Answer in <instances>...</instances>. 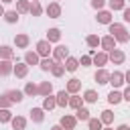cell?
Instances as JSON below:
<instances>
[{"mask_svg":"<svg viewBox=\"0 0 130 130\" xmlns=\"http://www.w3.org/2000/svg\"><path fill=\"white\" fill-rule=\"evenodd\" d=\"M67 57H69V49H67L65 45H59V47L53 49V59H55V61H65Z\"/></svg>","mask_w":130,"mask_h":130,"instance_id":"6da1fadb","label":"cell"},{"mask_svg":"<svg viewBox=\"0 0 130 130\" xmlns=\"http://www.w3.org/2000/svg\"><path fill=\"white\" fill-rule=\"evenodd\" d=\"M37 53H39L41 57H49V53H51V43H49L47 39L39 41V43H37Z\"/></svg>","mask_w":130,"mask_h":130,"instance_id":"7a4b0ae2","label":"cell"},{"mask_svg":"<svg viewBox=\"0 0 130 130\" xmlns=\"http://www.w3.org/2000/svg\"><path fill=\"white\" fill-rule=\"evenodd\" d=\"M108 57H110V61H112V63H116V65H120V63H124V59H126V55H124V51H120V49H112Z\"/></svg>","mask_w":130,"mask_h":130,"instance_id":"3957f363","label":"cell"},{"mask_svg":"<svg viewBox=\"0 0 130 130\" xmlns=\"http://www.w3.org/2000/svg\"><path fill=\"white\" fill-rule=\"evenodd\" d=\"M45 12H47L51 18H59V16H61V6H59L57 2H53V4H49V6L45 8Z\"/></svg>","mask_w":130,"mask_h":130,"instance_id":"277c9868","label":"cell"},{"mask_svg":"<svg viewBox=\"0 0 130 130\" xmlns=\"http://www.w3.org/2000/svg\"><path fill=\"white\" fill-rule=\"evenodd\" d=\"M43 112H45L43 108H30V120L37 122V124H41V122L45 120V114H43Z\"/></svg>","mask_w":130,"mask_h":130,"instance_id":"5b68a950","label":"cell"},{"mask_svg":"<svg viewBox=\"0 0 130 130\" xmlns=\"http://www.w3.org/2000/svg\"><path fill=\"white\" fill-rule=\"evenodd\" d=\"M100 45L104 47V51H112V49L116 47V39H114L112 35H108V37H104V39L100 41Z\"/></svg>","mask_w":130,"mask_h":130,"instance_id":"8992f818","label":"cell"},{"mask_svg":"<svg viewBox=\"0 0 130 130\" xmlns=\"http://www.w3.org/2000/svg\"><path fill=\"white\" fill-rule=\"evenodd\" d=\"M39 57H41V55H39L37 51H26V53H24V63H26V65H37V63H39Z\"/></svg>","mask_w":130,"mask_h":130,"instance_id":"52a82bcc","label":"cell"},{"mask_svg":"<svg viewBox=\"0 0 130 130\" xmlns=\"http://www.w3.org/2000/svg\"><path fill=\"white\" fill-rule=\"evenodd\" d=\"M110 83H112L114 87H120V85L124 83V73H120V71L110 73Z\"/></svg>","mask_w":130,"mask_h":130,"instance_id":"ba28073f","label":"cell"},{"mask_svg":"<svg viewBox=\"0 0 130 130\" xmlns=\"http://www.w3.org/2000/svg\"><path fill=\"white\" fill-rule=\"evenodd\" d=\"M75 122H77V118H73V116H63L59 124H61L65 130H73V128H75Z\"/></svg>","mask_w":130,"mask_h":130,"instance_id":"9c48e42d","label":"cell"},{"mask_svg":"<svg viewBox=\"0 0 130 130\" xmlns=\"http://www.w3.org/2000/svg\"><path fill=\"white\" fill-rule=\"evenodd\" d=\"M28 41H30L28 35H16V37H14V45H16L18 49H26V47H28Z\"/></svg>","mask_w":130,"mask_h":130,"instance_id":"30bf717a","label":"cell"},{"mask_svg":"<svg viewBox=\"0 0 130 130\" xmlns=\"http://www.w3.org/2000/svg\"><path fill=\"white\" fill-rule=\"evenodd\" d=\"M8 98H10L12 104H20L22 98H24V91H20V89H10V91H8Z\"/></svg>","mask_w":130,"mask_h":130,"instance_id":"8fae6325","label":"cell"},{"mask_svg":"<svg viewBox=\"0 0 130 130\" xmlns=\"http://www.w3.org/2000/svg\"><path fill=\"white\" fill-rule=\"evenodd\" d=\"M57 106H69V91L67 89H61L57 93Z\"/></svg>","mask_w":130,"mask_h":130,"instance_id":"7c38bea8","label":"cell"},{"mask_svg":"<svg viewBox=\"0 0 130 130\" xmlns=\"http://www.w3.org/2000/svg\"><path fill=\"white\" fill-rule=\"evenodd\" d=\"M95 18H98V22H102V24H110V22H112V14H110L108 10H100Z\"/></svg>","mask_w":130,"mask_h":130,"instance_id":"4fadbf2b","label":"cell"},{"mask_svg":"<svg viewBox=\"0 0 130 130\" xmlns=\"http://www.w3.org/2000/svg\"><path fill=\"white\" fill-rule=\"evenodd\" d=\"M59 39H61V30L59 28H49L47 30V41L49 43H57Z\"/></svg>","mask_w":130,"mask_h":130,"instance_id":"5bb4252c","label":"cell"},{"mask_svg":"<svg viewBox=\"0 0 130 130\" xmlns=\"http://www.w3.org/2000/svg\"><path fill=\"white\" fill-rule=\"evenodd\" d=\"M26 73H28V65L26 63H16L14 65V75L16 77H24Z\"/></svg>","mask_w":130,"mask_h":130,"instance_id":"9a60e30c","label":"cell"},{"mask_svg":"<svg viewBox=\"0 0 130 130\" xmlns=\"http://www.w3.org/2000/svg\"><path fill=\"white\" fill-rule=\"evenodd\" d=\"M95 81L102 83V85H104V83H110V73H108L106 69H100V71L95 73Z\"/></svg>","mask_w":130,"mask_h":130,"instance_id":"2e32d148","label":"cell"},{"mask_svg":"<svg viewBox=\"0 0 130 130\" xmlns=\"http://www.w3.org/2000/svg\"><path fill=\"white\" fill-rule=\"evenodd\" d=\"M10 124H12V128H14V130H24L26 120H24L22 116H16V118H12V120H10Z\"/></svg>","mask_w":130,"mask_h":130,"instance_id":"e0dca14e","label":"cell"},{"mask_svg":"<svg viewBox=\"0 0 130 130\" xmlns=\"http://www.w3.org/2000/svg\"><path fill=\"white\" fill-rule=\"evenodd\" d=\"M12 71H14V67H12V63H10L8 59L0 61V75H8V73H12Z\"/></svg>","mask_w":130,"mask_h":130,"instance_id":"ac0fdd59","label":"cell"},{"mask_svg":"<svg viewBox=\"0 0 130 130\" xmlns=\"http://www.w3.org/2000/svg\"><path fill=\"white\" fill-rule=\"evenodd\" d=\"M108 59H110V57H108L106 53H93V63L100 65V67H104V65L108 63Z\"/></svg>","mask_w":130,"mask_h":130,"instance_id":"d6986e66","label":"cell"},{"mask_svg":"<svg viewBox=\"0 0 130 130\" xmlns=\"http://www.w3.org/2000/svg\"><path fill=\"white\" fill-rule=\"evenodd\" d=\"M122 100H124V95H122L120 91H116V89H112V91L108 93V102H110V104H120Z\"/></svg>","mask_w":130,"mask_h":130,"instance_id":"ffe728a7","label":"cell"},{"mask_svg":"<svg viewBox=\"0 0 130 130\" xmlns=\"http://www.w3.org/2000/svg\"><path fill=\"white\" fill-rule=\"evenodd\" d=\"M77 67H79V61H77L75 57H67V59H65V69H67V71H75Z\"/></svg>","mask_w":130,"mask_h":130,"instance_id":"44dd1931","label":"cell"},{"mask_svg":"<svg viewBox=\"0 0 130 130\" xmlns=\"http://www.w3.org/2000/svg\"><path fill=\"white\" fill-rule=\"evenodd\" d=\"M79 87H81V81L79 79H69V83H67V91L69 93H77Z\"/></svg>","mask_w":130,"mask_h":130,"instance_id":"7402d4cb","label":"cell"},{"mask_svg":"<svg viewBox=\"0 0 130 130\" xmlns=\"http://www.w3.org/2000/svg\"><path fill=\"white\" fill-rule=\"evenodd\" d=\"M30 10V4L26 2V0H18L16 2V12L18 14H24V12H28Z\"/></svg>","mask_w":130,"mask_h":130,"instance_id":"603a6c76","label":"cell"},{"mask_svg":"<svg viewBox=\"0 0 130 130\" xmlns=\"http://www.w3.org/2000/svg\"><path fill=\"white\" fill-rule=\"evenodd\" d=\"M51 91H53V85H51L49 81H43V83L39 85V93H41V95H51Z\"/></svg>","mask_w":130,"mask_h":130,"instance_id":"cb8c5ba5","label":"cell"},{"mask_svg":"<svg viewBox=\"0 0 130 130\" xmlns=\"http://www.w3.org/2000/svg\"><path fill=\"white\" fill-rule=\"evenodd\" d=\"M55 106H57V100L51 98V95H45V100H43V110H53Z\"/></svg>","mask_w":130,"mask_h":130,"instance_id":"d4e9b609","label":"cell"},{"mask_svg":"<svg viewBox=\"0 0 130 130\" xmlns=\"http://www.w3.org/2000/svg\"><path fill=\"white\" fill-rule=\"evenodd\" d=\"M4 20L6 22H18V12L16 10H8V12H4Z\"/></svg>","mask_w":130,"mask_h":130,"instance_id":"484cf974","label":"cell"},{"mask_svg":"<svg viewBox=\"0 0 130 130\" xmlns=\"http://www.w3.org/2000/svg\"><path fill=\"white\" fill-rule=\"evenodd\" d=\"M0 57H2V59H12L14 53H12V49H10L8 45H2V47H0Z\"/></svg>","mask_w":130,"mask_h":130,"instance_id":"4316f807","label":"cell"},{"mask_svg":"<svg viewBox=\"0 0 130 130\" xmlns=\"http://www.w3.org/2000/svg\"><path fill=\"white\" fill-rule=\"evenodd\" d=\"M51 73H53V75H55V77H61V75H63V73H65V65H59V63H57V61H55V65H53V67H51Z\"/></svg>","mask_w":130,"mask_h":130,"instance_id":"83f0119b","label":"cell"},{"mask_svg":"<svg viewBox=\"0 0 130 130\" xmlns=\"http://www.w3.org/2000/svg\"><path fill=\"white\" fill-rule=\"evenodd\" d=\"M100 41H102V39H100V37H98V35H89V37H87V39H85V43H87V45H89V47H91V49H95V47H98V45H100Z\"/></svg>","mask_w":130,"mask_h":130,"instance_id":"f1b7e54d","label":"cell"},{"mask_svg":"<svg viewBox=\"0 0 130 130\" xmlns=\"http://www.w3.org/2000/svg\"><path fill=\"white\" fill-rule=\"evenodd\" d=\"M39 65H41V69H43V71H49V69L55 65V59H49V57H45V59H43Z\"/></svg>","mask_w":130,"mask_h":130,"instance_id":"f546056e","label":"cell"},{"mask_svg":"<svg viewBox=\"0 0 130 130\" xmlns=\"http://www.w3.org/2000/svg\"><path fill=\"white\" fill-rule=\"evenodd\" d=\"M83 100L89 102V104H93V102H98V93H95L93 89H87V91L83 93Z\"/></svg>","mask_w":130,"mask_h":130,"instance_id":"4dcf8cb0","label":"cell"},{"mask_svg":"<svg viewBox=\"0 0 130 130\" xmlns=\"http://www.w3.org/2000/svg\"><path fill=\"white\" fill-rule=\"evenodd\" d=\"M81 102H83V98H79V95H71V98H69V106H71L73 110L81 108Z\"/></svg>","mask_w":130,"mask_h":130,"instance_id":"1f68e13d","label":"cell"},{"mask_svg":"<svg viewBox=\"0 0 130 130\" xmlns=\"http://www.w3.org/2000/svg\"><path fill=\"white\" fill-rule=\"evenodd\" d=\"M75 118H77V120H85V122H87V120H89V112H87L85 108H77Z\"/></svg>","mask_w":130,"mask_h":130,"instance_id":"d6a6232c","label":"cell"},{"mask_svg":"<svg viewBox=\"0 0 130 130\" xmlns=\"http://www.w3.org/2000/svg\"><path fill=\"white\" fill-rule=\"evenodd\" d=\"M100 120H102V124H112V120H114V114H112L110 110H104Z\"/></svg>","mask_w":130,"mask_h":130,"instance_id":"836d02e7","label":"cell"},{"mask_svg":"<svg viewBox=\"0 0 130 130\" xmlns=\"http://www.w3.org/2000/svg\"><path fill=\"white\" fill-rule=\"evenodd\" d=\"M87 124H89V130H102V120L100 118H89Z\"/></svg>","mask_w":130,"mask_h":130,"instance_id":"e575fe53","label":"cell"},{"mask_svg":"<svg viewBox=\"0 0 130 130\" xmlns=\"http://www.w3.org/2000/svg\"><path fill=\"white\" fill-rule=\"evenodd\" d=\"M12 120V114L8 108H0V122H10Z\"/></svg>","mask_w":130,"mask_h":130,"instance_id":"d590c367","label":"cell"},{"mask_svg":"<svg viewBox=\"0 0 130 130\" xmlns=\"http://www.w3.org/2000/svg\"><path fill=\"white\" fill-rule=\"evenodd\" d=\"M24 93H26V95H37V93H39V87H37L35 83H26V85H24Z\"/></svg>","mask_w":130,"mask_h":130,"instance_id":"8d00e7d4","label":"cell"},{"mask_svg":"<svg viewBox=\"0 0 130 130\" xmlns=\"http://www.w3.org/2000/svg\"><path fill=\"white\" fill-rule=\"evenodd\" d=\"M126 0H110V8L112 10H124Z\"/></svg>","mask_w":130,"mask_h":130,"instance_id":"74e56055","label":"cell"},{"mask_svg":"<svg viewBox=\"0 0 130 130\" xmlns=\"http://www.w3.org/2000/svg\"><path fill=\"white\" fill-rule=\"evenodd\" d=\"M32 16H41V12H43V8H41V4L39 2H32L30 4V10H28Z\"/></svg>","mask_w":130,"mask_h":130,"instance_id":"f35d334b","label":"cell"},{"mask_svg":"<svg viewBox=\"0 0 130 130\" xmlns=\"http://www.w3.org/2000/svg\"><path fill=\"white\" fill-rule=\"evenodd\" d=\"M12 102H10V98H8V93H4V95H0V108H8Z\"/></svg>","mask_w":130,"mask_h":130,"instance_id":"ab89813d","label":"cell"},{"mask_svg":"<svg viewBox=\"0 0 130 130\" xmlns=\"http://www.w3.org/2000/svg\"><path fill=\"white\" fill-rule=\"evenodd\" d=\"M79 63H81V65H83V67H87V65H89V63H91V57H89V55H83V57H81V61H79Z\"/></svg>","mask_w":130,"mask_h":130,"instance_id":"60d3db41","label":"cell"},{"mask_svg":"<svg viewBox=\"0 0 130 130\" xmlns=\"http://www.w3.org/2000/svg\"><path fill=\"white\" fill-rule=\"evenodd\" d=\"M89 4H91V6H93V8H95V10H100V8H102V6H104V0H91V2H89Z\"/></svg>","mask_w":130,"mask_h":130,"instance_id":"b9f144b4","label":"cell"},{"mask_svg":"<svg viewBox=\"0 0 130 130\" xmlns=\"http://www.w3.org/2000/svg\"><path fill=\"white\" fill-rule=\"evenodd\" d=\"M122 95H124V100H126V102H130V85L124 89V93H122Z\"/></svg>","mask_w":130,"mask_h":130,"instance_id":"7bdbcfd3","label":"cell"},{"mask_svg":"<svg viewBox=\"0 0 130 130\" xmlns=\"http://www.w3.org/2000/svg\"><path fill=\"white\" fill-rule=\"evenodd\" d=\"M124 20L130 22V8H124Z\"/></svg>","mask_w":130,"mask_h":130,"instance_id":"ee69618b","label":"cell"},{"mask_svg":"<svg viewBox=\"0 0 130 130\" xmlns=\"http://www.w3.org/2000/svg\"><path fill=\"white\" fill-rule=\"evenodd\" d=\"M124 79H126V81L130 83V71H126V73H124Z\"/></svg>","mask_w":130,"mask_h":130,"instance_id":"f6af8a7d","label":"cell"},{"mask_svg":"<svg viewBox=\"0 0 130 130\" xmlns=\"http://www.w3.org/2000/svg\"><path fill=\"white\" fill-rule=\"evenodd\" d=\"M118 130H130V128H128L126 124H122V126H118Z\"/></svg>","mask_w":130,"mask_h":130,"instance_id":"bcb514c9","label":"cell"},{"mask_svg":"<svg viewBox=\"0 0 130 130\" xmlns=\"http://www.w3.org/2000/svg\"><path fill=\"white\" fill-rule=\"evenodd\" d=\"M4 12H6V10H4V6L0 4V16H4Z\"/></svg>","mask_w":130,"mask_h":130,"instance_id":"7dc6e473","label":"cell"},{"mask_svg":"<svg viewBox=\"0 0 130 130\" xmlns=\"http://www.w3.org/2000/svg\"><path fill=\"white\" fill-rule=\"evenodd\" d=\"M51 130H63V126H61V124H59V126H53V128H51Z\"/></svg>","mask_w":130,"mask_h":130,"instance_id":"c3c4849f","label":"cell"},{"mask_svg":"<svg viewBox=\"0 0 130 130\" xmlns=\"http://www.w3.org/2000/svg\"><path fill=\"white\" fill-rule=\"evenodd\" d=\"M2 2H6V4H10V2H14V0H2Z\"/></svg>","mask_w":130,"mask_h":130,"instance_id":"681fc988","label":"cell"},{"mask_svg":"<svg viewBox=\"0 0 130 130\" xmlns=\"http://www.w3.org/2000/svg\"><path fill=\"white\" fill-rule=\"evenodd\" d=\"M104 130H112V128H104Z\"/></svg>","mask_w":130,"mask_h":130,"instance_id":"f907efd6","label":"cell"},{"mask_svg":"<svg viewBox=\"0 0 130 130\" xmlns=\"http://www.w3.org/2000/svg\"><path fill=\"white\" fill-rule=\"evenodd\" d=\"M32 2H39V0H32Z\"/></svg>","mask_w":130,"mask_h":130,"instance_id":"816d5d0a","label":"cell"},{"mask_svg":"<svg viewBox=\"0 0 130 130\" xmlns=\"http://www.w3.org/2000/svg\"><path fill=\"white\" fill-rule=\"evenodd\" d=\"M128 2H130V0H128Z\"/></svg>","mask_w":130,"mask_h":130,"instance_id":"f5cc1de1","label":"cell"}]
</instances>
